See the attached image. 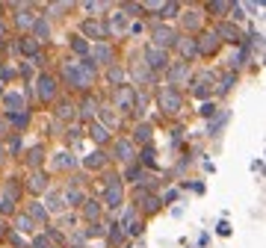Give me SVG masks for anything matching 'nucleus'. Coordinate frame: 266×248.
Here are the masks:
<instances>
[{
    "instance_id": "nucleus-1",
    "label": "nucleus",
    "mask_w": 266,
    "mask_h": 248,
    "mask_svg": "<svg viewBox=\"0 0 266 248\" xmlns=\"http://www.w3.org/2000/svg\"><path fill=\"white\" fill-rule=\"evenodd\" d=\"M62 74H65L68 86H74V89L86 92V89L92 86V77H95V65L89 62V56H86V59H80V62H65Z\"/></svg>"
},
{
    "instance_id": "nucleus-2",
    "label": "nucleus",
    "mask_w": 266,
    "mask_h": 248,
    "mask_svg": "<svg viewBox=\"0 0 266 248\" xmlns=\"http://www.w3.org/2000/svg\"><path fill=\"white\" fill-rule=\"evenodd\" d=\"M157 100H160V110H163V113H169V116L180 113V103H183V100H180V95H177L172 86H166V89L160 92V98H157Z\"/></svg>"
},
{
    "instance_id": "nucleus-3",
    "label": "nucleus",
    "mask_w": 266,
    "mask_h": 248,
    "mask_svg": "<svg viewBox=\"0 0 266 248\" xmlns=\"http://www.w3.org/2000/svg\"><path fill=\"white\" fill-rule=\"evenodd\" d=\"M106 181H109V183H106L104 201H106L109 210H119V207H122V198H124V195H122V183H119V177H106Z\"/></svg>"
},
{
    "instance_id": "nucleus-4",
    "label": "nucleus",
    "mask_w": 266,
    "mask_h": 248,
    "mask_svg": "<svg viewBox=\"0 0 266 248\" xmlns=\"http://www.w3.org/2000/svg\"><path fill=\"white\" fill-rule=\"evenodd\" d=\"M35 95H39L42 100H53V95H56V80L48 77V74H42L39 80H35Z\"/></svg>"
},
{
    "instance_id": "nucleus-5",
    "label": "nucleus",
    "mask_w": 266,
    "mask_h": 248,
    "mask_svg": "<svg viewBox=\"0 0 266 248\" xmlns=\"http://www.w3.org/2000/svg\"><path fill=\"white\" fill-rule=\"evenodd\" d=\"M145 65H148V68H169V56H166V50H160V48H148V50H145Z\"/></svg>"
},
{
    "instance_id": "nucleus-6",
    "label": "nucleus",
    "mask_w": 266,
    "mask_h": 248,
    "mask_svg": "<svg viewBox=\"0 0 266 248\" xmlns=\"http://www.w3.org/2000/svg\"><path fill=\"white\" fill-rule=\"evenodd\" d=\"M216 35H219V42L225 39V42H231V45H243V33H240L234 24H222V27L216 30Z\"/></svg>"
},
{
    "instance_id": "nucleus-7",
    "label": "nucleus",
    "mask_w": 266,
    "mask_h": 248,
    "mask_svg": "<svg viewBox=\"0 0 266 248\" xmlns=\"http://www.w3.org/2000/svg\"><path fill=\"white\" fill-rule=\"evenodd\" d=\"M195 48H198V53H213L216 48H219V35H216V30H210V33H204L201 39L195 42Z\"/></svg>"
},
{
    "instance_id": "nucleus-8",
    "label": "nucleus",
    "mask_w": 266,
    "mask_h": 248,
    "mask_svg": "<svg viewBox=\"0 0 266 248\" xmlns=\"http://www.w3.org/2000/svg\"><path fill=\"white\" fill-rule=\"evenodd\" d=\"M172 42H175V33H172L169 27H157V30H154V45H151V48H160V50H166Z\"/></svg>"
},
{
    "instance_id": "nucleus-9",
    "label": "nucleus",
    "mask_w": 266,
    "mask_h": 248,
    "mask_svg": "<svg viewBox=\"0 0 266 248\" xmlns=\"http://www.w3.org/2000/svg\"><path fill=\"white\" fill-rule=\"evenodd\" d=\"M210 86H213V74H207V71H204V74L195 80V86H193V95L195 98H207L210 95Z\"/></svg>"
},
{
    "instance_id": "nucleus-10",
    "label": "nucleus",
    "mask_w": 266,
    "mask_h": 248,
    "mask_svg": "<svg viewBox=\"0 0 266 248\" xmlns=\"http://www.w3.org/2000/svg\"><path fill=\"white\" fill-rule=\"evenodd\" d=\"M133 100H136L133 89H130V86H122V89H119V95H116V103H119V110H133Z\"/></svg>"
},
{
    "instance_id": "nucleus-11",
    "label": "nucleus",
    "mask_w": 266,
    "mask_h": 248,
    "mask_svg": "<svg viewBox=\"0 0 266 248\" xmlns=\"http://www.w3.org/2000/svg\"><path fill=\"white\" fill-rule=\"evenodd\" d=\"M116 157L122 160V163H133L136 160V151H133V145H130V142H116Z\"/></svg>"
},
{
    "instance_id": "nucleus-12",
    "label": "nucleus",
    "mask_w": 266,
    "mask_h": 248,
    "mask_svg": "<svg viewBox=\"0 0 266 248\" xmlns=\"http://www.w3.org/2000/svg\"><path fill=\"white\" fill-rule=\"evenodd\" d=\"M186 77H189L186 62H177V65H172V68H169V80H172V86H180Z\"/></svg>"
},
{
    "instance_id": "nucleus-13",
    "label": "nucleus",
    "mask_w": 266,
    "mask_h": 248,
    "mask_svg": "<svg viewBox=\"0 0 266 248\" xmlns=\"http://www.w3.org/2000/svg\"><path fill=\"white\" fill-rule=\"evenodd\" d=\"M112 59V50L106 48V45H95L92 50H89V62L95 65V62H109Z\"/></svg>"
},
{
    "instance_id": "nucleus-14",
    "label": "nucleus",
    "mask_w": 266,
    "mask_h": 248,
    "mask_svg": "<svg viewBox=\"0 0 266 248\" xmlns=\"http://www.w3.org/2000/svg\"><path fill=\"white\" fill-rule=\"evenodd\" d=\"M83 33L92 35V39H106V35H109L106 27H104L101 21H86V24H83Z\"/></svg>"
},
{
    "instance_id": "nucleus-15",
    "label": "nucleus",
    "mask_w": 266,
    "mask_h": 248,
    "mask_svg": "<svg viewBox=\"0 0 266 248\" xmlns=\"http://www.w3.org/2000/svg\"><path fill=\"white\" fill-rule=\"evenodd\" d=\"M124 30H127V15H124V12H116V15L109 18L106 33H116V35H119V33H124Z\"/></svg>"
},
{
    "instance_id": "nucleus-16",
    "label": "nucleus",
    "mask_w": 266,
    "mask_h": 248,
    "mask_svg": "<svg viewBox=\"0 0 266 248\" xmlns=\"http://www.w3.org/2000/svg\"><path fill=\"white\" fill-rule=\"evenodd\" d=\"M3 103H6V110H9V116H12V113L24 110V95H21V92H9V95L3 98Z\"/></svg>"
},
{
    "instance_id": "nucleus-17",
    "label": "nucleus",
    "mask_w": 266,
    "mask_h": 248,
    "mask_svg": "<svg viewBox=\"0 0 266 248\" xmlns=\"http://www.w3.org/2000/svg\"><path fill=\"white\" fill-rule=\"evenodd\" d=\"M27 186H30V192H45V189H48V177H45L42 171H35V174L30 177Z\"/></svg>"
},
{
    "instance_id": "nucleus-18",
    "label": "nucleus",
    "mask_w": 266,
    "mask_h": 248,
    "mask_svg": "<svg viewBox=\"0 0 266 248\" xmlns=\"http://www.w3.org/2000/svg\"><path fill=\"white\" fill-rule=\"evenodd\" d=\"M136 201H142V207H145V210H151V213L160 207V201H157L154 195H148L145 189H136Z\"/></svg>"
},
{
    "instance_id": "nucleus-19",
    "label": "nucleus",
    "mask_w": 266,
    "mask_h": 248,
    "mask_svg": "<svg viewBox=\"0 0 266 248\" xmlns=\"http://www.w3.org/2000/svg\"><path fill=\"white\" fill-rule=\"evenodd\" d=\"M18 50L35 59V53H39V42H35V39H21V42H18Z\"/></svg>"
},
{
    "instance_id": "nucleus-20",
    "label": "nucleus",
    "mask_w": 266,
    "mask_h": 248,
    "mask_svg": "<svg viewBox=\"0 0 266 248\" xmlns=\"http://www.w3.org/2000/svg\"><path fill=\"white\" fill-rule=\"evenodd\" d=\"M177 48H180V53H183L186 59L198 53V48H195V39H180V42H177Z\"/></svg>"
},
{
    "instance_id": "nucleus-21",
    "label": "nucleus",
    "mask_w": 266,
    "mask_h": 248,
    "mask_svg": "<svg viewBox=\"0 0 266 248\" xmlns=\"http://www.w3.org/2000/svg\"><path fill=\"white\" fill-rule=\"evenodd\" d=\"M83 163H86V168H101V165L106 163V157H104V151H92Z\"/></svg>"
},
{
    "instance_id": "nucleus-22",
    "label": "nucleus",
    "mask_w": 266,
    "mask_h": 248,
    "mask_svg": "<svg viewBox=\"0 0 266 248\" xmlns=\"http://www.w3.org/2000/svg\"><path fill=\"white\" fill-rule=\"evenodd\" d=\"M33 30H35V42H39V39H48V33H51V27H48V21H45V18H35Z\"/></svg>"
},
{
    "instance_id": "nucleus-23",
    "label": "nucleus",
    "mask_w": 266,
    "mask_h": 248,
    "mask_svg": "<svg viewBox=\"0 0 266 248\" xmlns=\"http://www.w3.org/2000/svg\"><path fill=\"white\" fill-rule=\"evenodd\" d=\"M15 21H18V27H33V24H35V15H33L30 9H21V12L15 15Z\"/></svg>"
},
{
    "instance_id": "nucleus-24",
    "label": "nucleus",
    "mask_w": 266,
    "mask_h": 248,
    "mask_svg": "<svg viewBox=\"0 0 266 248\" xmlns=\"http://www.w3.org/2000/svg\"><path fill=\"white\" fill-rule=\"evenodd\" d=\"M42 160H45V148H33V151H30V157H27V165H33V168H35Z\"/></svg>"
},
{
    "instance_id": "nucleus-25",
    "label": "nucleus",
    "mask_w": 266,
    "mask_h": 248,
    "mask_svg": "<svg viewBox=\"0 0 266 248\" xmlns=\"http://www.w3.org/2000/svg\"><path fill=\"white\" fill-rule=\"evenodd\" d=\"M83 213H86V219H98V216H101V204H98V201H86Z\"/></svg>"
},
{
    "instance_id": "nucleus-26",
    "label": "nucleus",
    "mask_w": 266,
    "mask_h": 248,
    "mask_svg": "<svg viewBox=\"0 0 266 248\" xmlns=\"http://www.w3.org/2000/svg\"><path fill=\"white\" fill-rule=\"evenodd\" d=\"M133 133H136V142H142V145H148V139H151V127H148V124H139Z\"/></svg>"
},
{
    "instance_id": "nucleus-27",
    "label": "nucleus",
    "mask_w": 266,
    "mask_h": 248,
    "mask_svg": "<svg viewBox=\"0 0 266 248\" xmlns=\"http://www.w3.org/2000/svg\"><path fill=\"white\" fill-rule=\"evenodd\" d=\"M142 163H145L148 168H157V154H154V148H145V151H142Z\"/></svg>"
},
{
    "instance_id": "nucleus-28",
    "label": "nucleus",
    "mask_w": 266,
    "mask_h": 248,
    "mask_svg": "<svg viewBox=\"0 0 266 248\" xmlns=\"http://www.w3.org/2000/svg\"><path fill=\"white\" fill-rule=\"evenodd\" d=\"M133 77H136L139 83H148V80H151V71H148L145 65H133Z\"/></svg>"
},
{
    "instance_id": "nucleus-29",
    "label": "nucleus",
    "mask_w": 266,
    "mask_h": 248,
    "mask_svg": "<svg viewBox=\"0 0 266 248\" xmlns=\"http://www.w3.org/2000/svg\"><path fill=\"white\" fill-rule=\"evenodd\" d=\"M30 216L39 219V222H48V210H45L42 204H33V207H30Z\"/></svg>"
},
{
    "instance_id": "nucleus-30",
    "label": "nucleus",
    "mask_w": 266,
    "mask_h": 248,
    "mask_svg": "<svg viewBox=\"0 0 266 248\" xmlns=\"http://www.w3.org/2000/svg\"><path fill=\"white\" fill-rule=\"evenodd\" d=\"M98 113H101V118H104L106 127H116V124H119V116L112 113V110H98Z\"/></svg>"
},
{
    "instance_id": "nucleus-31",
    "label": "nucleus",
    "mask_w": 266,
    "mask_h": 248,
    "mask_svg": "<svg viewBox=\"0 0 266 248\" xmlns=\"http://www.w3.org/2000/svg\"><path fill=\"white\" fill-rule=\"evenodd\" d=\"M89 116H98V103H95L92 98L83 100V118H89Z\"/></svg>"
},
{
    "instance_id": "nucleus-32",
    "label": "nucleus",
    "mask_w": 266,
    "mask_h": 248,
    "mask_svg": "<svg viewBox=\"0 0 266 248\" xmlns=\"http://www.w3.org/2000/svg\"><path fill=\"white\" fill-rule=\"evenodd\" d=\"M92 139L95 142H106V127L104 124H92Z\"/></svg>"
},
{
    "instance_id": "nucleus-33",
    "label": "nucleus",
    "mask_w": 266,
    "mask_h": 248,
    "mask_svg": "<svg viewBox=\"0 0 266 248\" xmlns=\"http://www.w3.org/2000/svg\"><path fill=\"white\" fill-rule=\"evenodd\" d=\"M45 210H48V213H51V210L59 213V210H62V198H59V195H48V207H45Z\"/></svg>"
},
{
    "instance_id": "nucleus-34",
    "label": "nucleus",
    "mask_w": 266,
    "mask_h": 248,
    "mask_svg": "<svg viewBox=\"0 0 266 248\" xmlns=\"http://www.w3.org/2000/svg\"><path fill=\"white\" fill-rule=\"evenodd\" d=\"M56 113H59V118H74V103H68V100L59 103V110H56Z\"/></svg>"
},
{
    "instance_id": "nucleus-35",
    "label": "nucleus",
    "mask_w": 266,
    "mask_h": 248,
    "mask_svg": "<svg viewBox=\"0 0 266 248\" xmlns=\"http://www.w3.org/2000/svg\"><path fill=\"white\" fill-rule=\"evenodd\" d=\"M74 165V157L71 154H59L56 157V168H71Z\"/></svg>"
},
{
    "instance_id": "nucleus-36",
    "label": "nucleus",
    "mask_w": 266,
    "mask_h": 248,
    "mask_svg": "<svg viewBox=\"0 0 266 248\" xmlns=\"http://www.w3.org/2000/svg\"><path fill=\"white\" fill-rule=\"evenodd\" d=\"M71 48H74V53H89V45H86V42L80 39V35H77V39L71 42Z\"/></svg>"
},
{
    "instance_id": "nucleus-37",
    "label": "nucleus",
    "mask_w": 266,
    "mask_h": 248,
    "mask_svg": "<svg viewBox=\"0 0 266 248\" xmlns=\"http://www.w3.org/2000/svg\"><path fill=\"white\" fill-rule=\"evenodd\" d=\"M177 9H180L177 3H160V12H163V18H172Z\"/></svg>"
},
{
    "instance_id": "nucleus-38",
    "label": "nucleus",
    "mask_w": 266,
    "mask_h": 248,
    "mask_svg": "<svg viewBox=\"0 0 266 248\" xmlns=\"http://www.w3.org/2000/svg\"><path fill=\"white\" fill-rule=\"evenodd\" d=\"M9 118H12V124H15V127H24V124L30 121V116H27V113H12Z\"/></svg>"
},
{
    "instance_id": "nucleus-39",
    "label": "nucleus",
    "mask_w": 266,
    "mask_h": 248,
    "mask_svg": "<svg viewBox=\"0 0 266 248\" xmlns=\"http://www.w3.org/2000/svg\"><path fill=\"white\" fill-rule=\"evenodd\" d=\"M122 80H124V71L112 65V68H109V83H122Z\"/></svg>"
},
{
    "instance_id": "nucleus-40",
    "label": "nucleus",
    "mask_w": 266,
    "mask_h": 248,
    "mask_svg": "<svg viewBox=\"0 0 266 248\" xmlns=\"http://www.w3.org/2000/svg\"><path fill=\"white\" fill-rule=\"evenodd\" d=\"M231 86H234V74H225V77H222V83H219V95H225Z\"/></svg>"
},
{
    "instance_id": "nucleus-41",
    "label": "nucleus",
    "mask_w": 266,
    "mask_h": 248,
    "mask_svg": "<svg viewBox=\"0 0 266 248\" xmlns=\"http://www.w3.org/2000/svg\"><path fill=\"white\" fill-rule=\"evenodd\" d=\"M65 201H68V204H80V201H83L80 189H68V192H65Z\"/></svg>"
},
{
    "instance_id": "nucleus-42",
    "label": "nucleus",
    "mask_w": 266,
    "mask_h": 248,
    "mask_svg": "<svg viewBox=\"0 0 266 248\" xmlns=\"http://www.w3.org/2000/svg\"><path fill=\"white\" fill-rule=\"evenodd\" d=\"M109 239H112V242H122V239H124V231H122V225H112V231H109Z\"/></svg>"
},
{
    "instance_id": "nucleus-43",
    "label": "nucleus",
    "mask_w": 266,
    "mask_h": 248,
    "mask_svg": "<svg viewBox=\"0 0 266 248\" xmlns=\"http://www.w3.org/2000/svg\"><path fill=\"white\" fill-rule=\"evenodd\" d=\"M183 18H186V27H189V30H193V27H198V15H195V12H186Z\"/></svg>"
},
{
    "instance_id": "nucleus-44",
    "label": "nucleus",
    "mask_w": 266,
    "mask_h": 248,
    "mask_svg": "<svg viewBox=\"0 0 266 248\" xmlns=\"http://www.w3.org/2000/svg\"><path fill=\"white\" fill-rule=\"evenodd\" d=\"M222 124H225V113H219V116L213 118V124H210V133H216V130H219Z\"/></svg>"
},
{
    "instance_id": "nucleus-45",
    "label": "nucleus",
    "mask_w": 266,
    "mask_h": 248,
    "mask_svg": "<svg viewBox=\"0 0 266 248\" xmlns=\"http://www.w3.org/2000/svg\"><path fill=\"white\" fill-rule=\"evenodd\" d=\"M30 228H33L30 216H18V231H30Z\"/></svg>"
},
{
    "instance_id": "nucleus-46",
    "label": "nucleus",
    "mask_w": 266,
    "mask_h": 248,
    "mask_svg": "<svg viewBox=\"0 0 266 248\" xmlns=\"http://www.w3.org/2000/svg\"><path fill=\"white\" fill-rule=\"evenodd\" d=\"M198 113L210 118V116H216V106H213V103H201V110H198Z\"/></svg>"
},
{
    "instance_id": "nucleus-47",
    "label": "nucleus",
    "mask_w": 266,
    "mask_h": 248,
    "mask_svg": "<svg viewBox=\"0 0 266 248\" xmlns=\"http://www.w3.org/2000/svg\"><path fill=\"white\" fill-rule=\"evenodd\" d=\"M12 210H15V201H9V198L0 201V213H12Z\"/></svg>"
},
{
    "instance_id": "nucleus-48",
    "label": "nucleus",
    "mask_w": 266,
    "mask_h": 248,
    "mask_svg": "<svg viewBox=\"0 0 266 248\" xmlns=\"http://www.w3.org/2000/svg\"><path fill=\"white\" fill-rule=\"evenodd\" d=\"M33 248H51L48 236H35V239H33Z\"/></svg>"
},
{
    "instance_id": "nucleus-49",
    "label": "nucleus",
    "mask_w": 266,
    "mask_h": 248,
    "mask_svg": "<svg viewBox=\"0 0 266 248\" xmlns=\"http://www.w3.org/2000/svg\"><path fill=\"white\" fill-rule=\"evenodd\" d=\"M228 9H231V3H210V12H228Z\"/></svg>"
},
{
    "instance_id": "nucleus-50",
    "label": "nucleus",
    "mask_w": 266,
    "mask_h": 248,
    "mask_svg": "<svg viewBox=\"0 0 266 248\" xmlns=\"http://www.w3.org/2000/svg\"><path fill=\"white\" fill-rule=\"evenodd\" d=\"M86 6V12H101V9H106V3H83Z\"/></svg>"
},
{
    "instance_id": "nucleus-51",
    "label": "nucleus",
    "mask_w": 266,
    "mask_h": 248,
    "mask_svg": "<svg viewBox=\"0 0 266 248\" xmlns=\"http://www.w3.org/2000/svg\"><path fill=\"white\" fill-rule=\"evenodd\" d=\"M9 151H12V154H18V151H21V139H18V136H12V142H9Z\"/></svg>"
},
{
    "instance_id": "nucleus-52",
    "label": "nucleus",
    "mask_w": 266,
    "mask_h": 248,
    "mask_svg": "<svg viewBox=\"0 0 266 248\" xmlns=\"http://www.w3.org/2000/svg\"><path fill=\"white\" fill-rule=\"evenodd\" d=\"M101 233H104V228H101V225H92V228L86 231V236H101Z\"/></svg>"
},
{
    "instance_id": "nucleus-53",
    "label": "nucleus",
    "mask_w": 266,
    "mask_h": 248,
    "mask_svg": "<svg viewBox=\"0 0 266 248\" xmlns=\"http://www.w3.org/2000/svg\"><path fill=\"white\" fill-rule=\"evenodd\" d=\"M9 77H12V71H9V68H0V83L9 80Z\"/></svg>"
},
{
    "instance_id": "nucleus-54",
    "label": "nucleus",
    "mask_w": 266,
    "mask_h": 248,
    "mask_svg": "<svg viewBox=\"0 0 266 248\" xmlns=\"http://www.w3.org/2000/svg\"><path fill=\"white\" fill-rule=\"evenodd\" d=\"M12 242H15V245H18V248H27V242H24V239H21V236H18V233H15V236H12Z\"/></svg>"
},
{
    "instance_id": "nucleus-55",
    "label": "nucleus",
    "mask_w": 266,
    "mask_h": 248,
    "mask_svg": "<svg viewBox=\"0 0 266 248\" xmlns=\"http://www.w3.org/2000/svg\"><path fill=\"white\" fill-rule=\"evenodd\" d=\"M3 35H6V27H3V21H0V39H3Z\"/></svg>"
},
{
    "instance_id": "nucleus-56",
    "label": "nucleus",
    "mask_w": 266,
    "mask_h": 248,
    "mask_svg": "<svg viewBox=\"0 0 266 248\" xmlns=\"http://www.w3.org/2000/svg\"><path fill=\"white\" fill-rule=\"evenodd\" d=\"M0 233H3V219H0Z\"/></svg>"
},
{
    "instance_id": "nucleus-57",
    "label": "nucleus",
    "mask_w": 266,
    "mask_h": 248,
    "mask_svg": "<svg viewBox=\"0 0 266 248\" xmlns=\"http://www.w3.org/2000/svg\"><path fill=\"white\" fill-rule=\"evenodd\" d=\"M0 160H3V148H0Z\"/></svg>"
},
{
    "instance_id": "nucleus-58",
    "label": "nucleus",
    "mask_w": 266,
    "mask_h": 248,
    "mask_svg": "<svg viewBox=\"0 0 266 248\" xmlns=\"http://www.w3.org/2000/svg\"><path fill=\"white\" fill-rule=\"evenodd\" d=\"M0 92H3V86H0Z\"/></svg>"
}]
</instances>
